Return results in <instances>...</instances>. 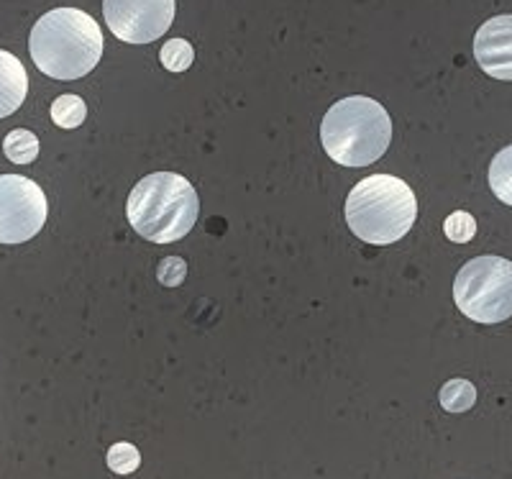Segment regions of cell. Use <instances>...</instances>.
Masks as SVG:
<instances>
[{"label":"cell","mask_w":512,"mask_h":479,"mask_svg":"<svg viewBox=\"0 0 512 479\" xmlns=\"http://www.w3.org/2000/svg\"><path fill=\"white\" fill-rule=\"evenodd\" d=\"M34 65L54 80H80L103 57V31L80 8H54L36 21L29 36Z\"/></svg>","instance_id":"6da1fadb"},{"label":"cell","mask_w":512,"mask_h":479,"mask_svg":"<svg viewBox=\"0 0 512 479\" xmlns=\"http://www.w3.org/2000/svg\"><path fill=\"white\" fill-rule=\"evenodd\" d=\"M128 221L139 236L154 244L180 241L195 228L200 200L190 180L177 172L141 177L128 195Z\"/></svg>","instance_id":"7a4b0ae2"},{"label":"cell","mask_w":512,"mask_h":479,"mask_svg":"<svg viewBox=\"0 0 512 479\" xmlns=\"http://www.w3.org/2000/svg\"><path fill=\"white\" fill-rule=\"evenodd\" d=\"M320 141L333 162L369 167L384 157L392 141V118L374 98L351 95L323 116Z\"/></svg>","instance_id":"3957f363"},{"label":"cell","mask_w":512,"mask_h":479,"mask_svg":"<svg viewBox=\"0 0 512 479\" xmlns=\"http://www.w3.org/2000/svg\"><path fill=\"white\" fill-rule=\"evenodd\" d=\"M418 200L405 180L392 175L364 177L346 198V221L361 241L387 246L415 226Z\"/></svg>","instance_id":"277c9868"},{"label":"cell","mask_w":512,"mask_h":479,"mask_svg":"<svg viewBox=\"0 0 512 479\" xmlns=\"http://www.w3.org/2000/svg\"><path fill=\"white\" fill-rule=\"evenodd\" d=\"M454 300L469 321L502 323L512 316V262L484 254L459 269Z\"/></svg>","instance_id":"5b68a950"},{"label":"cell","mask_w":512,"mask_h":479,"mask_svg":"<svg viewBox=\"0 0 512 479\" xmlns=\"http://www.w3.org/2000/svg\"><path fill=\"white\" fill-rule=\"evenodd\" d=\"M47 195L31 177L0 175V244H24L44 228Z\"/></svg>","instance_id":"8992f818"},{"label":"cell","mask_w":512,"mask_h":479,"mask_svg":"<svg viewBox=\"0 0 512 479\" xmlns=\"http://www.w3.org/2000/svg\"><path fill=\"white\" fill-rule=\"evenodd\" d=\"M175 11V0H103L105 24L128 44H149L167 34Z\"/></svg>","instance_id":"52a82bcc"},{"label":"cell","mask_w":512,"mask_h":479,"mask_svg":"<svg viewBox=\"0 0 512 479\" xmlns=\"http://www.w3.org/2000/svg\"><path fill=\"white\" fill-rule=\"evenodd\" d=\"M474 57L495 80H512V16H495L474 36Z\"/></svg>","instance_id":"ba28073f"},{"label":"cell","mask_w":512,"mask_h":479,"mask_svg":"<svg viewBox=\"0 0 512 479\" xmlns=\"http://www.w3.org/2000/svg\"><path fill=\"white\" fill-rule=\"evenodd\" d=\"M29 95V75L16 54L0 49V118L11 116Z\"/></svg>","instance_id":"9c48e42d"},{"label":"cell","mask_w":512,"mask_h":479,"mask_svg":"<svg viewBox=\"0 0 512 479\" xmlns=\"http://www.w3.org/2000/svg\"><path fill=\"white\" fill-rule=\"evenodd\" d=\"M489 187L505 205H512V144L489 164Z\"/></svg>","instance_id":"30bf717a"},{"label":"cell","mask_w":512,"mask_h":479,"mask_svg":"<svg viewBox=\"0 0 512 479\" xmlns=\"http://www.w3.org/2000/svg\"><path fill=\"white\" fill-rule=\"evenodd\" d=\"M438 398H441V408L448 413H464L477 403V387L469 380H448Z\"/></svg>","instance_id":"8fae6325"},{"label":"cell","mask_w":512,"mask_h":479,"mask_svg":"<svg viewBox=\"0 0 512 479\" xmlns=\"http://www.w3.org/2000/svg\"><path fill=\"white\" fill-rule=\"evenodd\" d=\"M88 118V106L80 95H59L52 103V121L59 129H77Z\"/></svg>","instance_id":"7c38bea8"},{"label":"cell","mask_w":512,"mask_h":479,"mask_svg":"<svg viewBox=\"0 0 512 479\" xmlns=\"http://www.w3.org/2000/svg\"><path fill=\"white\" fill-rule=\"evenodd\" d=\"M3 152L11 162L16 164H31L36 157H39V139H36L31 131L16 129L6 136L3 141Z\"/></svg>","instance_id":"4fadbf2b"},{"label":"cell","mask_w":512,"mask_h":479,"mask_svg":"<svg viewBox=\"0 0 512 479\" xmlns=\"http://www.w3.org/2000/svg\"><path fill=\"white\" fill-rule=\"evenodd\" d=\"M159 59H162L164 70L185 72L190 70L192 59H195V49L185 39H169L162 47V52H159Z\"/></svg>","instance_id":"5bb4252c"},{"label":"cell","mask_w":512,"mask_h":479,"mask_svg":"<svg viewBox=\"0 0 512 479\" xmlns=\"http://www.w3.org/2000/svg\"><path fill=\"white\" fill-rule=\"evenodd\" d=\"M443 231H446V236L454 244H466V241H472L474 234H477V221H474L472 213L456 211L446 218Z\"/></svg>","instance_id":"9a60e30c"},{"label":"cell","mask_w":512,"mask_h":479,"mask_svg":"<svg viewBox=\"0 0 512 479\" xmlns=\"http://www.w3.org/2000/svg\"><path fill=\"white\" fill-rule=\"evenodd\" d=\"M141 464V454L134 444H113V449L108 451V467L113 469L116 474H131L136 472Z\"/></svg>","instance_id":"2e32d148"},{"label":"cell","mask_w":512,"mask_h":479,"mask_svg":"<svg viewBox=\"0 0 512 479\" xmlns=\"http://www.w3.org/2000/svg\"><path fill=\"white\" fill-rule=\"evenodd\" d=\"M185 275H187V264L185 259L180 257H164L162 264L157 267V280L162 282L164 287L182 285Z\"/></svg>","instance_id":"e0dca14e"}]
</instances>
